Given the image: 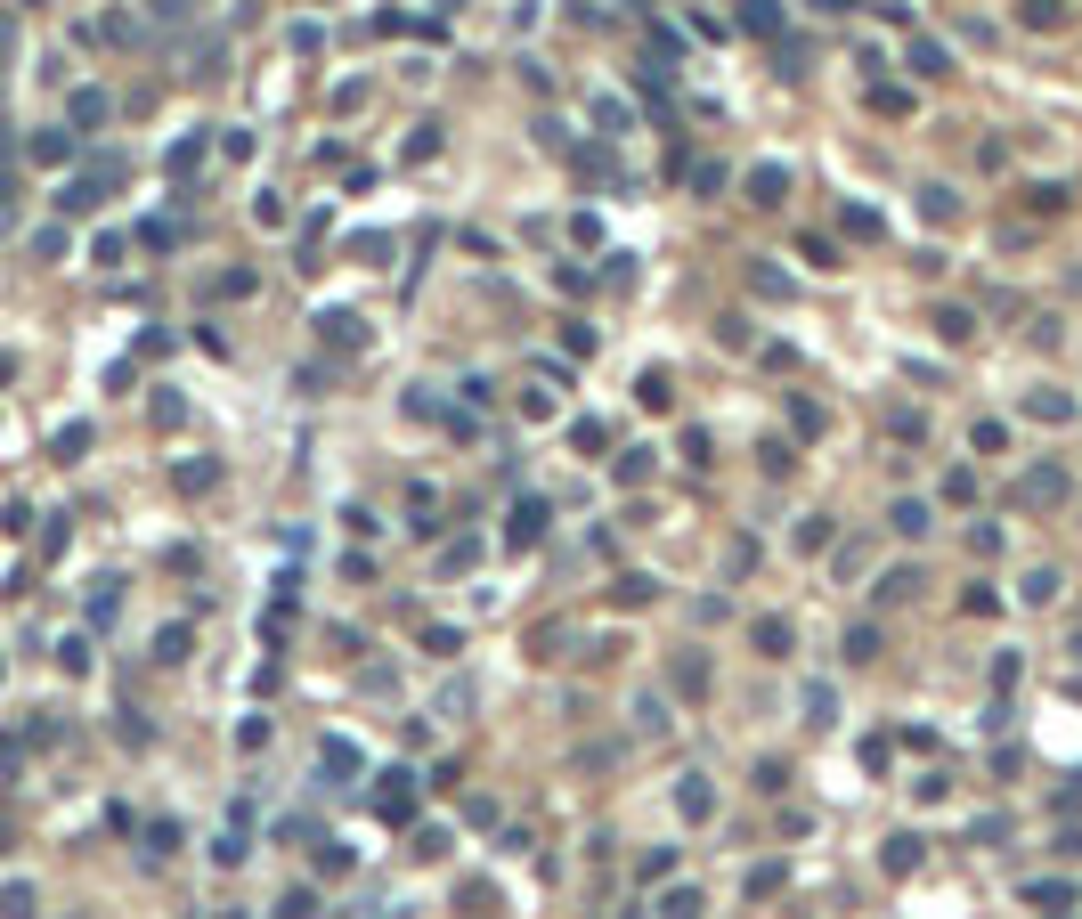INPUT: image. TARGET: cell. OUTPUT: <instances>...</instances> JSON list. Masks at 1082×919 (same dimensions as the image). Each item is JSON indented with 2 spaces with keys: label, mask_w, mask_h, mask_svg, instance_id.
I'll list each match as a JSON object with an SVG mask.
<instances>
[{
  "label": "cell",
  "mask_w": 1082,
  "mask_h": 919,
  "mask_svg": "<svg viewBox=\"0 0 1082 919\" xmlns=\"http://www.w3.org/2000/svg\"><path fill=\"white\" fill-rule=\"evenodd\" d=\"M74 122H106V90H82L74 98Z\"/></svg>",
  "instance_id": "obj_16"
},
{
  "label": "cell",
  "mask_w": 1082,
  "mask_h": 919,
  "mask_svg": "<svg viewBox=\"0 0 1082 919\" xmlns=\"http://www.w3.org/2000/svg\"><path fill=\"white\" fill-rule=\"evenodd\" d=\"M887 521H895V537H928V505H912V497H904V505H895Z\"/></svg>",
  "instance_id": "obj_8"
},
{
  "label": "cell",
  "mask_w": 1082,
  "mask_h": 919,
  "mask_svg": "<svg viewBox=\"0 0 1082 919\" xmlns=\"http://www.w3.org/2000/svg\"><path fill=\"white\" fill-rule=\"evenodd\" d=\"M155 659H188V627H163L155 635Z\"/></svg>",
  "instance_id": "obj_15"
},
{
  "label": "cell",
  "mask_w": 1082,
  "mask_h": 919,
  "mask_svg": "<svg viewBox=\"0 0 1082 919\" xmlns=\"http://www.w3.org/2000/svg\"><path fill=\"white\" fill-rule=\"evenodd\" d=\"M391 822H407V806H415V789H407V773H383V798H375Z\"/></svg>",
  "instance_id": "obj_3"
},
{
  "label": "cell",
  "mask_w": 1082,
  "mask_h": 919,
  "mask_svg": "<svg viewBox=\"0 0 1082 919\" xmlns=\"http://www.w3.org/2000/svg\"><path fill=\"white\" fill-rule=\"evenodd\" d=\"M9 49H17V25H9V17H0V57H9Z\"/></svg>",
  "instance_id": "obj_17"
},
{
  "label": "cell",
  "mask_w": 1082,
  "mask_h": 919,
  "mask_svg": "<svg viewBox=\"0 0 1082 919\" xmlns=\"http://www.w3.org/2000/svg\"><path fill=\"white\" fill-rule=\"evenodd\" d=\"M537 529H546V505H537V497H521V505H513V545H529Z\"/></svg>",
  "instance_id": "obj_6"
},
{
  "label": "cell",
  "mask_w": 1082,
  "mask_h": 919,
  "mask_svg": "<svg viewBox=\"0 0 1082 919\" xmlns=\"http://www.w3.org/2000/svg\"><path fill=\"white\" fill-rule=\"evenodd\" d=\"M1026 415H1042V423H1066V415H1074V399H1058V391H1042V399H1026Z\"/></svg>",
  "instance_id": "obj_11"
},
{
  "label": "cell",
  "mask_w": 1082,
  "mask_h": 919,
  "mask_svg": "<svg viewBox=\"0 0 1082 919\" xmlns=\"http://www.w3.org/2000/svg\"><path fill=\"white\" fill-rule=\"evenodd\" d=\"M749 196H757V204H781V196H790V171H781V163H757V171H749Z\"/></svg>",
  "instance_id": "obj_2"
},
{
  "label": "cell",
  "mask_w": 1082,
  "mask_h": 919,
  "mask_svg": "<svg viewBox=\"0 0 1082 919\" xmlns=\"http://www.w3.org/2000/svg\"><path fill=\"white\" fill-rule=\"evenodd\" d=\"M920 863V838H887V871H912Z\"/></svg>",
  "instance_id": "obj_12"
},
{
  "label": "cell",
  "mask_w": 1082,
  "mask_h": 919,
  "mask_svg": "<svg viewBox=\"0 0 1082 919\" xmlns=\"http://www.w3.org/2000/svg\"><path fill=\"white\" fill-rule=\"evenodd\" d=\"M912 66H920V74H952V66H944V49H936V41H912Z\"/></svg>",
  "instance_id": "obj_13"
},
{
  "label": "cell",
  "mask_w": 1082,
  "mask_h": 919,
  "mask_svg": "<svg viewBox=\"0 0 1082 919\" xmlns=\"http://www.w3.org/2000/svg\"><path fill=\"white\" fill-rule=\"evenodd\" d=\"M757 651H765V659L790 651V619H757Z\"/></svg>",
  "instance_id": "obj_9"
},
{
  "label": "cell",
  "mask_w": 1082,
  "mask_h": 919,
  "mask_svg": "<svg viewBox=\"0 0 1082 919\" xmlns=\"http://www.w3.org/2000/svg\"><path fill=\"white\" fill-rule=\"evenodd\" d=\"M822 9H847V0H822Z\"/></svg>",
  "instance_id": "obj_19"
},
{
  "label": "cell",
  "mask_w": 1082,
  "mask_h": 919,
  "mask_svg": "<svg viewBox=\"0 0 1082 919\" xmlns=\"http://www.w3.org/2000/svg\"><path fill=\"white\" fill-rule=\"evenodd\" d=\"M155 9H188V0H155Z\"/></svg>",
  "instance_id": "obj_18"
},
{
  "label": "cell",
  "mask_w": 1082,
  "mask_h": 919,
  "mask_svg": "<svg viewBox=\"0 0 1082 919\" xmlns=\"http://www.w3.org/2000/svg\"><path fill=\"white\" fill-rule=\"evenodd\" d=\"M741 25L773 41V33H781V9H773V0H741Z\"/></svg>",
  "instance_id": "obj_5"
},
{
  "label": "cell",
  "mask_w": 1082,
  "mask_h": 919,
  "mask_svg": "<svg viewBox=\"0 0 1082 919\" xmlns=\"http://www.w3.org/2000/svg\"><path fill=\"white\" fill-rule=\"evenodd\" d=\"M318 334H326V342L342 350V342H358V318H342V310H326V318H318Z\"/></svg>",
  "instance_id": "obj_10"
},
{
  "label": "cell",
  "mask_w": 1082,
  "mask_h": 919,
  "mask_svg": "<svg viewBox=\"0 0 1082 919\" xmlns=\"http://www.w3.org/2000/svg\"><path fill=\"white\" fill-rule=\"evenodd\" d=\"M57 204H66V212H90V204H98V179H74V188L57 196Z\"/></svg>",
  "instance_id": "obj_14"
},
{
  "label": "cell",
  "mask_w": 1082,
  "mask_h": 919,
  "mask_svg": "<svg viewBox=\"0 0 1082 919\" xmlns=\"http://www.w3.org/2000/svg\"><path fill=\"white\" fill-rule=\"evenodd\" d=\"M1026 25H1034V33H1058V25H1066V0H1026Z\"/></svg>",
  "instance_id": "obj_7"
},
{
  "label": "cell",
  "mask_w": 1082,
  "mask_h": 919,
  "mask_svg": "<svg viewBox=\"0 0 1082 919\" xmlns=\"http://www.w3.org/2000/svg\"><path fill=\"white\" fill-rule=\"evenodd\" d=\"M1017 497H1026V505H1058V497H1066V472H1058V464H1034Z\"/></svg>",
  "instance_id": "obj_1"
},
{
  "label": "cell",
  "mask_w": 1082,
  "mask_h": 919,
  "mask_svg": "<svg viewBox=\"0 0 1082 919\" xmlns=\"http://www.w3.org/2000/svg\"><path fill=\"white\" fill-rule=\"evenodd\" d=\"M676 806H684L692 822H708V814H716V798H708V781H700V773H692V781L676 789Z\"/></svg>",
  "instance_id": "obj_4"
}]
</instances>
